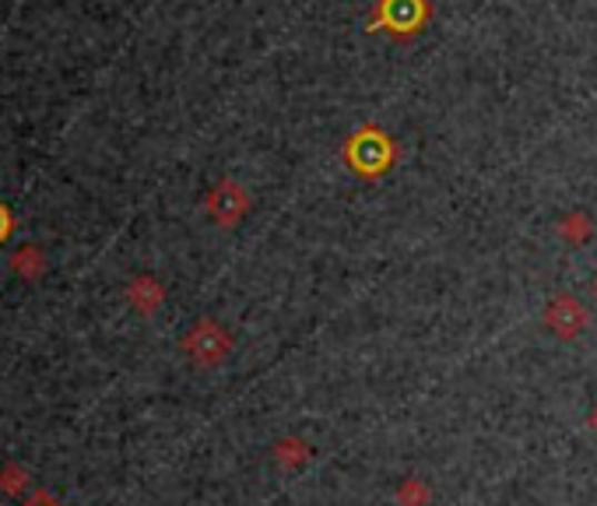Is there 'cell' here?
I'll return each mask as SVG.
<instances>
[]
</instances>
